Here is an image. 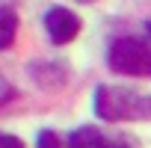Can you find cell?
<instances>
[{"instance_id": "cell-1", "label": "cell", "mask_w": 151, "mask_h": 148, "mask_svg": "<svg viewBox=\"0 0 151 148\" xmlns=\"http://www.w3.org/2000/svg\"><path fill=\"white\" fill-rule=\"evenodd\" d=\"M98 119L104 121H148L151 95H139L127 86H98L92 101Z\"/></svg>"}, {"instance_id": "cell-2", "label": "cell", "mask_w": 151, "mask_h": 148, "mask_svg": "<svg viewBox=\"0 0 151 148\" xmlns=\"http://www.w3.org/2000/svg\"><path fill=\"white\" fill-rule=\"evenodd\" d=\"M107 65L127 77H151V45L145 39L122 36L110 45Z\"/></svg>"}, {"instance_id": "cell-3", "label": "cell", "mask_w": 151, "mask_h": 148, "mask_svg": "<svg viewBox=\"0 0 151 148\" xmlns=\"http://www.w3.org/2000/svg\"><path fill=\"white\" fill-rule=\"evenodd\" d=\"M45 30H47V36H50L53 45H68L80 33V18L74 15L71 9H65V6H53L45 15Z\"/></svg>"}, {"instance_id": "cell-4", "label": "cell", "mask_w": 151, "mask_h": 148, "mask_svg": "<svg viewBox=\"0 0 151 148\" xmlns=\"http://www.w3.org/2000/svg\"><path fill=\"white\" fill-rule=\"evenodd\" d=\"M68 148H127V145L110 139L104 130H98L92 124H83V127H77L68 136Z\"/></svg>"}, {"instance_id": "cell-5", "label": "cell", "mask_w": 151, "mask_h": 148, "mask_svg": "<svg viewBox=\"0 0 151 148\" xmlns=\"http://www.w3.org/2000/svg\"><path fill=\"white\" fill-rule=\"evenodd\" d=\"M15 36H18V15H15V9L0 6V50L12 47Z\"/></svg>"}, {"instance_id": "cell-6", "label": "cell", "mask_w": 151, "mask_h": 148, "mask_svg": "<svg viewBox=\"0 0 151 148\" xmlns=\"http://www.w3.org/2000/svg\"><path fill=\"white\" fill-rule=\"evenodd\" d=\"M36 148H68V142H62V139H59L53 130H42V133H39Z\"/></svg>"}, {"instance_id": "cell-7", "label": "cell", "mask_w": 151, "mask_h": 148, "mask_svg": "<svg viewBox=\"0 0 151 148\" xmlns=\"http://www.w3.org/2000/svg\"><path fill=\"white\" fill-rule=\"evenodd\" d=\"M0 148H24V142L18 136H9V133H0Z\"/></svg>"}, {"instance_id": "cell-8", "label": "cell", "mask_w": 151, "mask_h": 148, "mask_svg": "<svg viewBox=\"0 0 151 148\" xmlns=\"http://www.w3.org/2000/svg\"><path fill=\"white\" fill-rule=\"evenodd\" d=\"M145 30H148V36H151V21H148V24H145Z\"/></svg>"}, {"instance_id": "cell-9", "label": "cell", "mask_w": 151, "mask_h": 148, "mask_svg": "<svg viewBox=\"0 0 151 148\" xmlns=\"http://www.w3.org/2000/svg\"><path fill=\"white\" fill-rule=\"evenodd\" d=\"M77 3H89V0H77Z\"/></svg>"}]
</instances>
